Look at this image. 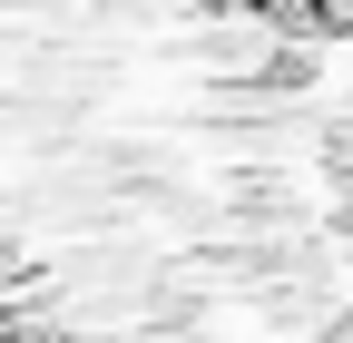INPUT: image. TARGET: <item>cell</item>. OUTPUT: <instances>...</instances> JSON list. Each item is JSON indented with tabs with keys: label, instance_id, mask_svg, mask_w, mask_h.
I'll list each match as a JSON object with an SVG mask.
<instances>
[{
	"label": "cell",
	"instance_id": "6da1fadb",
	"mask_svg": "<svg viewBox=\"0 0 353 343\" xmlns=\"http://www.w3.org/2000/svg\"><path fill=\"white\" fill-rule=\"evenodd\" d=\"M206 10H245V20H294V30H353V0H206Z\"/></svg>",
	"mask_w": 353,
	"mask_h": 343
}]
</instances>
